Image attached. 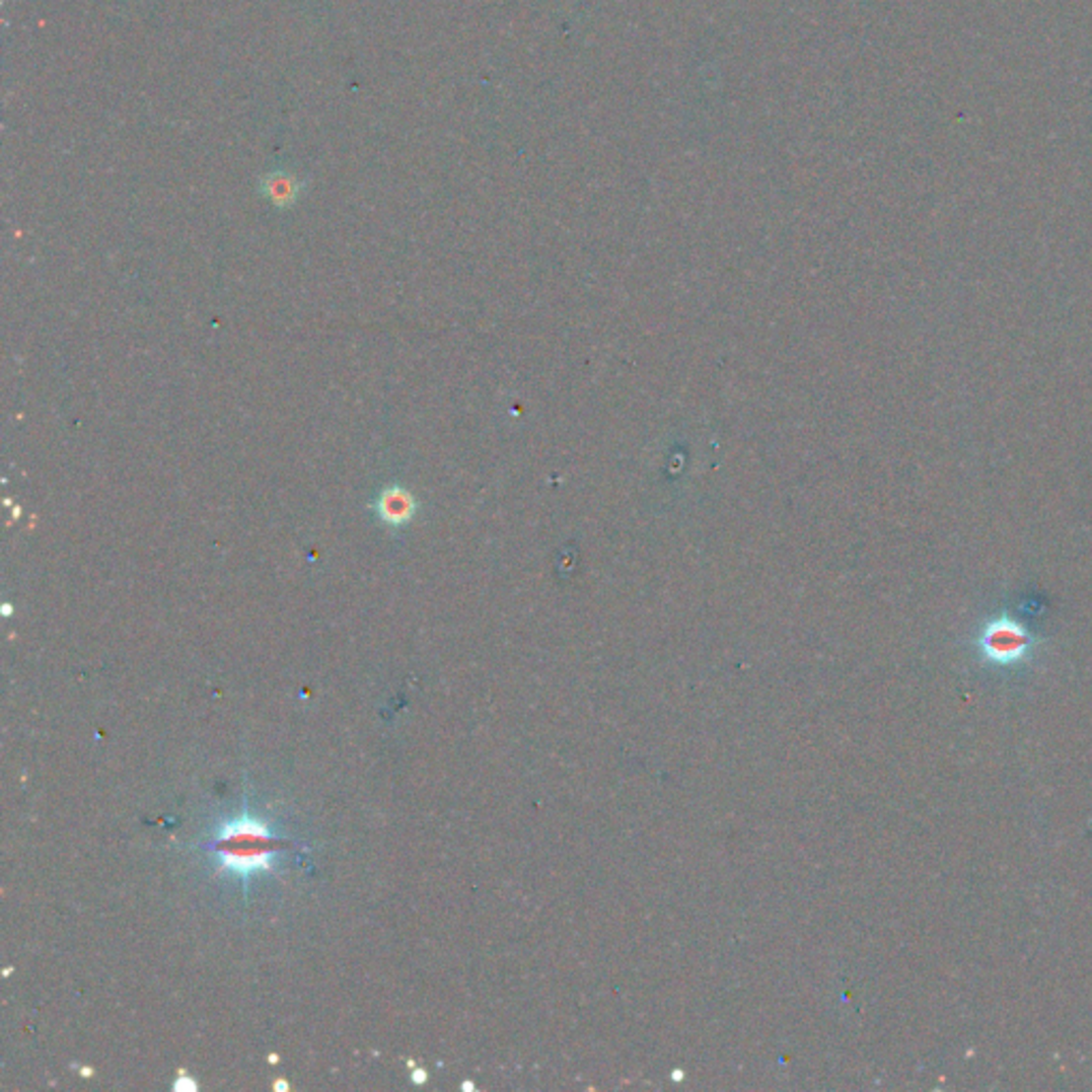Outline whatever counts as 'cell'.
<instances>
[{
    "instance_id": "6da1fadb",
    "label": "cell",
    "mask_w": 1092,
    "mask_h": 1092,
    "mask_svg": "<svg viewBox=\"0 0 1092 1092\" xmlns=\"http://www.w3.org/2000/svg\"><path fill=\"white\" fill-rule=\"evenodd\" d=\"M265 838H269V833L258 822L248 818L233 822L231 826H227V831L222 833L220 840H237V843L244 845V851H220V858L237 873H248V871H255V868H269L271 853L250 847V843H255V840H265Z\"/></svg>"
},
{
    "instance_id": "7a4b0ae2",
    "label": "cell",
    "mask_w": 1092,
    "mask_h": 1092,
    "mask_svg": "<svg viewBox=\"0 0 1092 1092\" xmlns=\"http://www.w3.org/2000/svg\"><path fill=\"white\" fill-rule=\"evenodd\" d=\"M982 647L988 653L992 660L1011 662L1018 660L1031 647V636L1020 623H1016L1009 617H1001L994 619L988 627H985L982 636Z\"/></svg>"
},
{
    "instance_id": "3957f363",
    "label": "cell",
    "mask_w": 1092,
    "mask_h": 1092,
    "mask_svg": "<svg viewBox=\"0 0 1092 1092\" xmlns=\"http://www.w3.org/2000/svg\"><path fill=\"white\" fill-rule=\"evenodd\" d=\"M376 508L380 519H383L387 525H391V528H400V525L412 521L416 512V502L410 493L401 489V486H389V489L380 493Z\"/></svg>"
},
{
    "instance_id": "277c9868",
    "label": "cell",
    "mask_w": 1092,
    "mask_h": 1092,
    "mask_svg": "<svg viewBox=\"0 0 1092 1092\" xmlns=\"http://www.w3.org/2000/svg\"><path fill=\"white\" fill-rule=\"evenodd\" d=\"M186 1088L194 1090V1084H192V1082L188 1080V1077H186V1075H182V1077H180V1080L176 1082V1090H186Z\"/></svg>"
},
{
    "instance_id": "5b68a950",
    "label": "cell",
    "mask_w": 1092,
    "mask_h": 1092,
    "mask_svg": "<svg viewBox=\"0 0 1092 1092\" xmlns=\"http://www.w3.org/2000/svg\"><path fill=\"white\" fill-rule=\"evenodd\" d=\"M423 1075H425L423 1071H416V1073H414V1082H423V1080H425Z\"/></svg>"
},
{
    "instance_id": "8992f818",
    "label": "cell",
    "mask_w": 1092,
    "mask_h": 1092,
    "mask_svg": "<svg viewBox=\"0 0 1092 1092\" xmlns=\"http://www.w3.org/2000/svg\"><path fill=\"white\" fill-rule=\"evenodd\" d=\"M273 1088H278V1090H286V1088H288V1084H286V1082H275V1084H273Z\"/></svg>"
}]
</instances>
